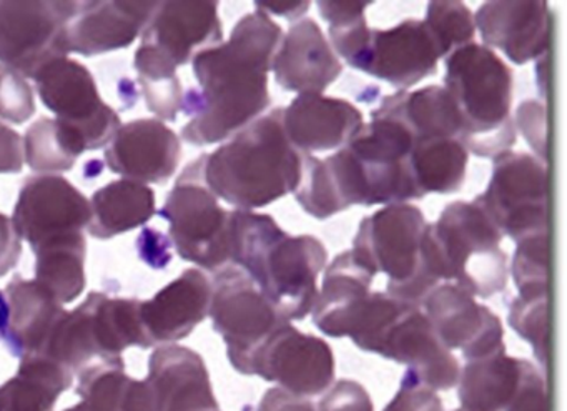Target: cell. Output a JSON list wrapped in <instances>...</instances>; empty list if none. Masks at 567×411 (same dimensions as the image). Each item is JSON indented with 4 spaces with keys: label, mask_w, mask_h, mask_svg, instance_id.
<instances>
[{
    "label": "cell",
    "mask_w": 567,
    "mask_h": 411,
    "mask_svg": "<svg viewBox=\"0 0 567 411\" xmlns=\"http://www.w3.org/2000/svg\"><path fill=\"white\" fill-rule=\"evenodd\" d=\"M212 285L200 271L190 270L141 307L145 347L187 337L210 310Z\"/></svg>",
    "instance_id": "d6986e66"
},
{
    "label": "cell",
    "mask_w": 567,
    "mask_h": 411,
    "mask_svg": "<svg viewBox=\"0 0 567 411\" xmlns=\"http://www.w3.org/2000/svg\"><path fill=\"white\" fill-rule=\"evenodd\" d=\"M230 260L260 288L288 321L313 310L318 277L327 267L324 245L311 235L290 237L270 215L230 212Z\"/></svg>",
    "instance_id": "7a4b0ae2"
},
{
    "label": "cell",
    "mask_w": 567,
    "mask_h": 411,
    "mask_svg": "<svg viewBox=\"0 0 567 411\" xmlns=\"http://www.w3.org/2000/svg\"><path fill=\"white\" fill-rule=\"evenodd\" d=\"M172 215L178 250L187 260L217 270L230 260V212L218 205L214 192L198 184L178 188Z\"/></svg>",
    "instance_id": "5bb4252c"
},
{
    "label": "cell",
    "mask_w": 567,
    "mask_h": 411,
    "mask_svg": "<svg viewBox=\"0 0 567 411\" xmlns=\"http://www.w3.org/2000/svg\"><path fill=\"white\" fill-rule=\"evenodd\" d=\"M145 383L154 411H220L204 360L188 348L155 351Z\"/></svg>",
    "instance_id": "ac0fdd59"
},
{
    "label": "cell",
    "mask_w": 567,
    "mask_h": 411,
    "mask_svg": "<svg viewBox=\"0 0 567 411\" xmlns=\"http://www.w3.org/2000/svg\"><path fill=\"white\" fill-rule=\"evenodd\" d=\"M270 71L275 81L288 92L323 94L338 81L343 65L328 44L313 19H301L281 38Z\"/></svg>",
    "instance_id": "2e32d148"
},
{
    "label": "cell",
    "mask_w": 567,
    "mask_h": 411,
    "mask_svg": "<svg viewBox=\"0 0 567 411\" xmlns=\"http://www.w3.org/2000/svg\"><path fill=\"white\" fill-rule=\"evenodd\" d=\"M549 238L547 234L536 235L519 242L514 251L511 274L517 291L524 297L549 295Z\"/></svg>",
    "instance_id": "f1b7e54d"
},
{
    "label": "cell",
    "mask_w": 567,
    "mask_h": 411,
    "mask_svg": "<svg viewBox=\"0 0 567 411\" xmlns=\"http://www.w3.org/2000/svg\"><path fill=\"white\" fill-rule=\"evenodd\" d=\"M454 411H470V410H464V408H457V410H454Z\"/></svg>",
    "instance_id": "74e56055"
},
{
    "label": "cell",
    "mask_w": 567,
    "mask_h": 411,
    "mask_svg": "<svg viewBox=\"0 0 567 411\" xmlns=\"http://www.w3.org/2000/svg\"><path fill=\"white\" fill-rule=\"evenodd\" d=\"M427 245L440 280L454 281L473 297L491 298L506 288L503 234L476 202H453L436 224H427Z\"/></svg>",
    "instance_id": "8992f818"
},
{
    "label": "cell",
    "mask_w": 567,
    "mask_h": 411,
    "mask_svg": "<svg viewBox=\"0 0 567 411\" xmlns=\"http://www.w3.org/2000/svg\"><path fill=\"white\" fill-rule=\"evenodd\" d=\"M251 374L297 397H318L333 384V350L327 341L301 333L288 321L258 348Z\"/></svg>",
    "instance_id": "30bf717a"
},
{
    "label": "cell",
    "mask_w": 567,
    "mask_h": 411,
    "mask_svg": "<svg viewBox=\"0 0 567 411\" xmlns=\"http://www.w3.org/2000/svg\"><path fill=\"white\" fill-rule=\"evenodd\" d=\"M373 2H318L321 18L328 24L330 42L340 58L354 69L360 61L371 29L368 28L364 11Z\"/></svg>",
    "instance_id": "484cf974"
},
{
    "label": "cell",
    "mask_w": 567,
    "mask_h": 411,
    "mask_svg": "<svg viewBox=\"0 0 567 411\" xmlns=\"http://www.w3.org/2000/svg\"><path fill=\"white\" fill-rule=\"evenodd\" d=\"M257 11L265 12L267 16H280V18L295 21L301 16L307 14L310 9V2H255Z\"/></svg>",
    "instance_id": "e575fe53"
},
{
    "label": "cell",
    "mask_w": 567,
    "mask_h": 411,
    "mask_svg": "<svg viewBox=\"0 0 567 411\" xmlns=\"http://www.w3.org/2000/svg\"><path fill=\"white\" fill-rule=\"evenodd\" d=\"M64 411H82V410H81V407H79V404H74V407L69 408V410H64Z\"/></svg>",
    "instance_id": "8d00e7d4"
},
{
    "label": "cell",
    "mask_w": 567,
    "mask_h": 411,
    "mask_svg": "<svg viewBox=\"0 0 567 411\" xmlns=\"http://www.w3.org/2000/svg\"><path fill=\"white\" fill-rule=\"evenodd\" d=\"M423 307L444 347L460 350L466 361L506 350L499 318L463 288L453 284L437 285Z\"/></svg>",
    "instance_id": "7c38bea8"
},
{
    "label": "cell",
    "mask_w": 567,
    "mask_h": 411,
    "mask_svg": "<svg viewBox=\"0 0 567 411\" xmlns=\"http://www.w3.org/2000/svg\"><path fill=\"white\" fill-rule=\"evenodd\" d=\"M467 151L457 138L416 141L410 154V174L416 198L454 194L466 177Z\"/></svg>",
    "instance_id": "cb8c5ba5"
},
{
    "label": "cell",
    "mask_w": 567,
    "mask_h": 411,
    "mask_svg": "<svg viewBox=\"0 0 567 411\" xmlns=\"http://www.w3.org/2000/svg\"><path fill=\"white\" fill-rule=\"evenodd\" d=\"M258 411H318L308 398L288 393L281 388H270L258 404Z\"/></svg>",
    "instance_id": "836d02e7"
},
{
    "label": "cell",
    "mask_w": 567,
    "mask_h": 411,
    "mask_svg": "<svg viewBox=\"0 0 567 411\" xmlns=\"http://www.w3.org/2000/svg\"><path fill=\"white\" fill-rule=\"evenodd\" d=\"M9 317H11L9 300L6 298V295L2 294V290H0V340L8 335Z\"/></svg>",
    "instance_id": "d590c367"
},
{
    "label": "cell",
    "mask_w": 567,
    "mask_h": 411,
    "mask_svg": "<svg viewBox=\"0 0 567 411\" xmlns=\"http://www.w3.org/2000/svg\"><path fill=\"white\" fill-rule=\"evenodd\" d=\"M72 373L51 358H22L18 377L0 387V411H54Z\"/></svg>",
    "instance_id": "d4e9b609"
},
{
    "label": "cell",
    "mask_w": 567,
    "mask_h": 411,
    "mask_svg": "<svg viewBox=\"0 0 567 411\" xmlns=\"http://www.w3.org/2000/svg\"><path fill=\"white\" fill-rule=\"evenodd\" d=\"M444 89L460 114V142L467 152L496 158L516 144L513 74L491 49L471 42L447 55Z\"/></svg>",
    "instance_id": "277c9868"
},
{
    "label": "cell",
    "mask_w": 567,
    "mask_h": 411,
    "mask_svg": "<svg viewBox=\"0 0 567 411\" xmlns=\"http://www.w3.org/2000/svg\"><path fill=\"white\" fill-rule=\"evenodd\" d=\"M474 24L484 48L499 49L516 65L544 58L549 49L547 2H484Z\"/></svg>",
    "instance_id": "9a60e30c"
},
{
    "label": "cell",
    "mask_w": 567,
    "mask_h": 411,
    "mask_svg": "<svg viewBox=\"0 0 567 411\" xmlns=\"http://www.w3.org/2000/svg\"><path fill=\"white\" fill-rule=\"evenodd\" d=\"M79 374L82 411H154L147 383L127 377L121 360L89 364Z\"/></svg>",
    "instance_id": "603a6c76"
},
{
    "label": "cell",
    "mask_w": 567,
    "mask_h": 411,
    "mask_svg": "<svg viewBox=\"0 0 567 411\" xmlns=\"http://www.w3.org/2000/svg\"><path fill=\"white\" fill-rule=\"evenodd\" d=\"M380 109L390 112L406 125L414 142L424 138H457L461 119L446 89L427 85L416 92L400 91L386 95Z\"/></svg>",
    "instance_id": "7402d4cb"
},
{
    "label": "cell",
    "mask_w": 567,
    "mask_h": 411,
    "mask_svg": "<svg viewBox=\"0 0 567 411\" xmlns=\"http://www.w3.org/2000/svg\"><path fill=\"white\" fill-rule=\"evenodd\" d=\"M493 177L476 204L497 230L516 244L547 234L546 165L530 154L507 151L493 158Z\"/></svg>",
    "instance_id": "ba28073f"
},
{
    "label": "cell",
    "mask_w": 567,
    "mask_h": 411,
    "mask_svg": "<svg viewBox=\"0 0 567 411\" xmlns=\"http://www.w3.org/2000/svg\"><path fill=\"white\" fill-rule=\"evenodd\" d=\"M318 411H374L373 401L363 384L340 380L331 384L321 398Z\"/></svg>",
    "instance_id": "f546056e"
},
{
    "label": "cell",
    "mask_w": 567,
    "mask_h": 411,
    "mask_svg": "<svg viewBox=\"0 0 567 411\" xmlns=\"http://www.w3.org/2000/svg\"><path fill=\"white\" fill-rule=\"evenodd\" d=\"M384 411H444V407L436 391L404 373L400 390Z\"/></svg>",
    "instance_id": "1f68e13d"
},
{
    "label": "cell",
    "mask_w": 567,
    "mask_h": 411,
    "mask_svg": "<svg viewBox=\"0 0 567 411\" xmlns=\"http://www.w3.org/2000/svg\"><path fill=\"white\" fill-rule=\"evenodd\" d=\"M215 330L227 343L228 360L241 374H251L258 348L288 323L241 268H225L212 285L210 310Z\"/></svg>",
    "instance_id": "9c48e42d"
},
{
    "label": "cell",
    "mask_w": 567,
    "mask_h": 411,
    "mask_svg": "<svg viewBox=\"0 0 567 411\" xmlns=\"http://www.w3.org/2000/svg\"><path fill=\"white\" fill-rule=\"evenodd\" d=\"M374 274L353 251L338 255L324 271L323 285L315 301L313 323L331 338L348 337L351 321L371 294Z\"/></svg>",
    "instance_id": "ffe728a7"
},
{
    "label": "cell",
    "mask_w": 567,
    "mask_h": 411,
    "mask_svg": "<svg viewBox=\"0 0 567 411\" xmlns=\"http://www.w3.org/2000/svg\"><path fill=\"white\" fill-rule=\"evenodd\" d=\"M284 109L261 115L205 157L208 188L238 210L267 207L300 184L303 154L288 142Z\"/></svg>",
    "instance_id": "3957f363"
},
{
    "label": "cell",
    "mask_w": 567,
    "mask_h": 411,
    "mask_svg": "<svg viewBox=\"0 0 567 411\" xmlns=\"http://www.w3.org/2000/svg\"><path fill=\"white\" fill-rule=\"evenodd\" d=\"M281 121L288 142L310 155L340 151L364 125L363 114L350 102L318 94L298 95Z\"/></svg>",
    "instance_id": "e0dca14e"
},
{
    "label": "cell",
    "mask_w": 567,
    "mask_h": 411,
    "mask_svg": "<svg viewBox=\"0 0 567 411\" xmlns=\"http://www.w3.org/2000/svg\"><path fill=\"white\" fill-rule=\"evenodd\" d=\"M426 228L423 212L414 205H386L361 222L351 248L368 270L386 275L388 295L420 308L440 285Z\"/></svg>",
    "instance_id": "5b68a950"
},
{
    "label": "cell",
    "mask_w": 567,
    "mask_h": 411,
    "mask_svg": "<svg viewBox=\"0 0 567 411\" xmlns=\"http://www.w3.org/2000/svg\"><path fill=\"white\" fill-rule=\"evenodd\" d=\"M516 124L519 125L527 144L544 164L547 161L546 107L536 101L524 102L517 109Z\"/></svg>",
    "instance_id": "d6a6232c"
},
{
    "label": "cell",
    "mask_w": 567,
    "mask_h": 411,
    "mask_svg": "<svg viewBox=\"0 0 567 411\" xmlns=\"http://www.w3.org/2000/svg\"><path fill=\"white\" fill-rule=\"evenodd\" d=\"M370 353L404 364L406 374L434 391L450 390L460 380V361L437 338L421 308L410 304L391 318Z\"/></svg>",
    "instance_id": "8fae6325"
},
{
    "label": "cell",
    "mask_w": 567,
    "mask_h": 411,
    "mask_svg": "<svg viewBox=\"0 0 567 411\" xmlns=\"http://www.w3.org/2000/svg\"><path fill=\"white\" fill-rule=\"evenodd\" d=\"M441 52L423 21H404L393 29H371L354 69L398 89H410L436 74Z\"/></svg>",
    "instance_id": "4fadbf2b"
},
{
    "label": "cell",
    "mask_w": 567,
    "mask_h": 411,
    "mask_svg": "<svg viewBox=\"0 0 567 411\" xmlns=\"http://www.w3.org/2000/svg\"><path fill=\"white\" fill-rule=\"evenodd\" d=\"M423 22L433 35L441 58L444 59L453 54L456 49L471 44L476 35L473 12L463 2H453V0L430 2L426 19Z\"/></svg>",
    "instance_id": "4316f807"
},
{
    "label": "cell",
    "mask_w": 567,
    "mask_h": 411,
    "mask_svg": "<svg viewBox=\"0 0 567 411\" xmlns=\"http://www.w3.org/2000/svg\"><path fill=\"white\" fill-rule=\"evenodd\" d=\"M281 38L280 24L255 11L235 25L227 44L197 55L202 94L194 102L197 119L185 129L188 141L214 144L261 117L270 107L268 72Z\"/></svg>",
    "instance_id": "6da1fadb"
},
{
    "label": "cell",
    "mask_w": 567,
    "mask_h": 411,
    "mask_svg": "<svg viewBox=\"0 0 567 411\" xmlns=\"http://www.w3.org/2000/svg\"><path fill=\"white\" fill-rule=\"evenodd\" d=\"M504 411H549L546 380L529 361L524 364L519 388Z\"/></svg>",
    "instance_id": "4dcf8cb0"
},
{
    "label": "cell",
    "mask_w": 567,
    "mask_h": 411,
    "mask_svg": "<svg viewBox=\"0 0 567 411\" xmlns=\"http://www.w3.org/2000/svg\"><path fill=\"white\" fill-rule=\"evenodd\" d=\"M511 328L533 347L537 361L547 367L549 355V295L514 298L509 305Z\"/></svg>",
    "instance_id": "83f0119b"
},
{
    "label": "cell",
    "mask_w": 567,
    "mask_h": 411,
    "mask_svg": "<svg viewBox=\"0 0 567 411\" xmlns=\"http://www.w3.org/2000/svg\"><path fill=\"white\" fill-rule=\"evenodd\" d=\"M526 360L506 350L466 361L457 380L461 408L470 411H504L513 401Z\"/></svg>",
    "instance_id": "44dd1931"
},
{
    "label": "cell",
    "mask_w": 567,
    "mask_h": 411,
    "mask_svg": "<svg viewBox=\"0 0 567 411\" xmlns=\"http://www.w3.org/2000/svg\"><path fill=\"white\" fill-rule=\"evenodd\" d=\"M414 138L406 125L378 107L344 145L360 191V205L408 204L416 198L410 174Z\"/></svg>",
    "instance_id": "52a82bcc"
}]
</instances>
